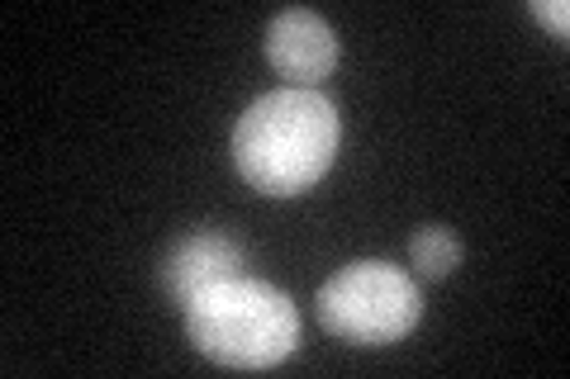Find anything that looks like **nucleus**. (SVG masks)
I'll list each match as a JSON object with an SVG mask.
<instances>
[{"instance_id":"4","label":"nucleus","mask_w":570,"mask_h":379,"mask_svg":"<svg viewBox=\"0 0 570 379\" xmlns=\"http://www.w3.org/2000/svg\"><path fill=\"white\" fill-rule=\"evenodd\" d=\"M337 52H343L337 29L318 10L295 6V10H281L266 24V62L276 67V77H285V86L318 90L324 77H333Z\"/></svg>"},{"instance_id":"6","label":"nucleus","mask_w":570,"mask_h":379,"mask_svg":"<svg viewBox=\"0 0 570 379\" xmlns=\"http://www.w3.org/2000/svg\"><path fill=\"white\" fill-rule=\"evenodd\" d=\"M409 266L419 270L423 280H448L461 266V238L442 223H428L409 238Z\"/></svg>"},{"instance_id":"1","label":"nucleus","mask_w":570,"mask_h":379,"mask_svg":"<svg viewBox=\"0 0 570 379\" xmlns=\"http://www.w3.org/2000/svg\"><path fill=\"white\" fill-rule=\"evenodd\" d=\"M343 123L324 90L281 86L257 96L234 123V167L257 195L291 200L328 176Z\"/></svg>"},{"instance_id":"5","label":"nucleus","mask_w":570,"mask_h":379,"mask_svg":"<svg viewBox=\"0 0 570 379\" xmlns=\"http://www.w3.org/2000/svg\"><path fill=\"white\" fill-rule=\"evenodd\" d=\"M247 270V257H243V247L228 238V232H190V238H181L171 251H167V261H163V285H167V295L171 303H186L209 290V285H219V280H234Z\"/></svg>"},{"instance_id":"3","label":"nucleus","mask_w":570,"mask_h":379,"mask_svg":"<svg viewBox=\"0 0 570 379\" xmlns=\"http://www.w3.org/2000/svg\"><path fill=\"white\" fill-rule=\"evenodd\" d=\"M314 309L324 332L347 347H390L419 328V280L395 261H352L318 285Z\"/></svg>"},{"instance_id":"7","label":"nucleus","mask_w":570,"mask_h":379,"mask_svg":"<svg viewBox=\"0 0 570 379\" xmlns=\"http://www.w3.org/2000/svg\"><path fill=\"white\" fill-rule=\"evenodd\" d=\"M528 10L538 14V20L557 33V39H566V33H570V6H566V0H532Z\"/></svg>"},{"instance_id":"2","label":"nucleus","mask_w":570,"mask_h":379,"mask_svg":"<svg viewBox=\"0 0 570 379\" xmlns=\"http://www.w3.org/2000/svg\"><path fill=\"white\" fill-rule=\"evenodd\" d=\"M186 332L224 370H272L299 347V313L285 290L243 270L186 303Z\"/></svg>"}]
</instances>
